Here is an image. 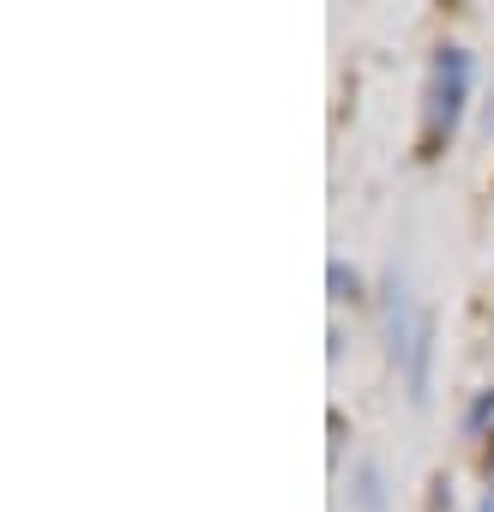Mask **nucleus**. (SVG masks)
Masks as SVG:
<instances>
[{
	"instance_id": "nucleus-1",
	"label": "nucleus",
	"mask_w": 494,
	"mask_h": 512,
	"mask_svg": "<svg viewBox=\"0 0 494 512\" xmlns=\"http://www.w3.org/2000/svg\"><path fill=\"white\" fill-rule=\"evenodd\" d=\"M386 350H392V362H398V374H404V386H410V404H428V362H434V320L428 314H416V302H410V290H404V272L392 266V278H386Z\"/></svg>"
},
{
	"instance_id": "nucleus-2",
	"label": "nucleus",
	"mask_w": 494,
	"mask_h": 512,
	"mask_svg": "<svg viewBox=\"0 0 494 512\" xmlns=\"http://www.w3.org/2000/svg\"><path fill=\"white\" fill-rule=\"evenodd\" d=\"M464 97H470V49L446 43L428 61V103H422V151L428 157L440 145H452V133L464 121Z\"/></svg>"
},
{
	"instance_id": "nucleus-3",
	"label": "nucleus",
	"mask_w": 494,
	"mask_h": 512,
	"mask_svg": "<svg viewBox=\"0 0 494 512\" xmlns=\"http://www.w3.org/2000/svg\"><path fill=\"white\" fill-rule=\"evenodd\" d=\"M356 500H362V512H386V482H380V464L374 458L356 464Z\"/></svg>"
},
{
	"instance_id": "nucleus-4",
	"label": "nucleus",
	"mask_w": 494,
	"mask_h": 512,
	"mask_svg": "<svg viewBox=\"0 0 494 512\" xmlns=\"http://www.w3.org/2000/svg\"><path fill=\"white\" fill-rule=\"evenodd\" d=\"M326 284H332V302L362 296V278H356V266H344V260H332V266H326Z\"/></svg>"
},
{
	"instance_id": "nucleus-5",
	"label": "nucleus",
	"mask_w": 494,
	"mask_h": 512,
	"mask_svg": "<svg viewBox=\"0 0 494 512\" xmlns=\"http://www.w3.org/2000/svg\"><path fill=\"white\" fill-rule=\"evenodd\" d=\"M482 422H494V386H488V392H482V398H476V404L464 410V428H470V434H476Z\"/></svg>"
}]
</instances>
